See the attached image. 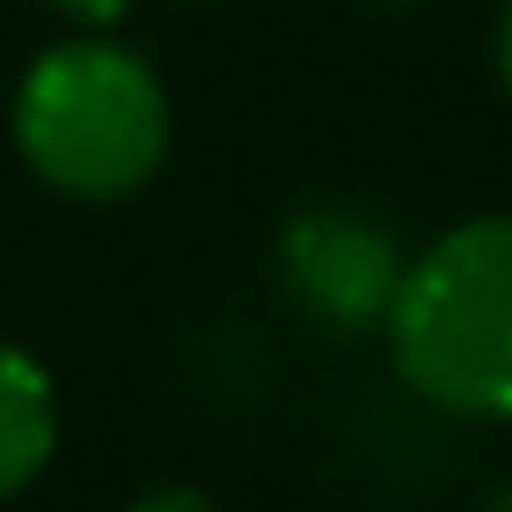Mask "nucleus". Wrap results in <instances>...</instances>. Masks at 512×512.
<instances>
[{"label": "nucleus", "instance_id": "nucleus-6", "mask_svg": "<svg viewBox=\"0 0 512 512\" xmlns=\"http://www.w3.org/2000/svg\"><path fill=\"white\" fill-rule=\"evenodd\" d=\"M43 8L64 15L71 29H113V22H127L134 0H43Z\"/></svg>", "mask_w": 512, "mask_h": 512}, {"label": "nucleus", "instance_id": "nucleus-9", "mask_svg": "<svg viewBox=\"0 0 512 512\" xmlns=\"http://www.w3.org/2000/svg\"><path fill=\"white\" fill-rule=\"evenodd\" d=\"M372 8H386V15H407V8H421V0H372Z\"/></svg>", "mask_w": 512, "mask_h": 512}, {"label": "nucleus", "instance_id": "nucleus-3", "mask_svg": "<svg viewBox=\"0 0 512 512\" xmlns=\"http://www.w3.org/2000/svg\"><path fill=\"white\" fill-rule=\"evenodd\" d=\"M267 260H274L281 302L337 344L379 337L386 309L400 295V274H407L400 232L379 211L344 204V197H309V204L281 211Z\"/></svg>", "mask_w": 512, "mask_h": 512}, {"label": "nucleus", "instance_id": "nucleus-7", "mask_svg": "<svg viewBox=\"0 0 512 512\" xmlns=\"http://www.w3.org/2000/svg\"><path fill=\"white\" fill-rule=\"evenodd\" d=\"M491 64H498V85L512 92V0L498 8V29H491Z\"/></svg>", "mask_w": 512, "mask_h": 512}, {"label": "nucleus", "instance_id": "nucleus-5", "mask_svg": "<svg viewBox=\"0 0 512 512\" xmlns=\"http://www.w3.org/2000/svg\"><path fill=\"white\" fill-rule=\"evenodd\" d=\"M127 512H218V498L197 484H148L141 498H127Z\"/></svg>", "mask_w": 512, "mask_h": 512}, {"label": "nucleus", "instance_id": "nucleus-1", "mask_svg": "<svg viewBox=\"0 0 512 512\" xmlns=\"http://www.w3.org/2000/svg\"><path fill=\"white\" fill-rule=\"evenodd\" d=\"M15 155L71 204H120L169 155V92L155 64L106 29L50 43L15 85Z\"/></svg>", "mask_w": 512, "mask_h": 512}, {"label": "nucleus", "instance_id": "nucleus-2", "mask_svg": "<svg viewBox=\"0 0 512 512\" xmlns=\"http://www.w3.org/2000/svg\"><path fill=\"white\" fill-rule=\"evenodd\" d=\"M393 379L463 421H512V211H484L421 246L386 309Z\"/></svg>", "mask_w": 512, "mask_h": 512}, {"label": "nucleus", "instance_id": "nucleus-8", "mask_svg": "<svg viewBox=\"0 0 512 512\" xmlns=\"http://www.w3.org/2000/svg\"><path fill=\"white\" fill-rule=\"evenodd\" d=\"M477 512H512V477H498V484L477 498Z\"/></svg>", "mask_w": 512, "mask_h": 512}, {"label": "nucleus", "instance_id": "nucleus-4", "mask_svg": "<svg viewBox=\"0 0 512 512\" xmlns=\"http://www.w3.org/2000/svg\"><path fill=\"white\" fill-rule=\"evenodd\" d=\"M57 456V386L50 372L0 337V498L29 491Z\"/></svg>", "mask_w": 512, "mask_h": 512}]
</instances>
